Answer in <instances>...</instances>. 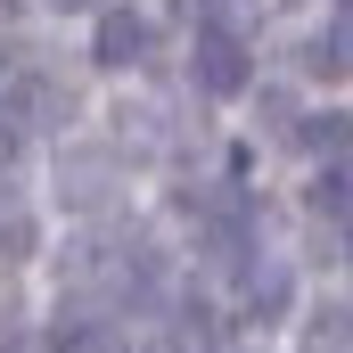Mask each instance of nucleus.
<instances>
[{
	"label": "nucleus",
	"instance_id": "obj_1",
	"mask_svg": "<svg viewBox=\"0 0 353 353\" xmlns=\"http://www.w3.org/2000/svg\"><path fill=\"white\" fill-rule=\"evenodd\" d=\"M239 83H247V41H239L230 25H214V17H205V33H197V90L230 99Z\"/></svg>",
	"mask_w": 353,
	"mask_h": 353
},
{
	"label": "nucleus",
	"instance_id": "obj_7",
	"mask_svg": "<svg viewBox=\"0 0 353 353\" xmlns=\"http://www.w3.org/2000/svg\"><path fill=\"white\" fill-rule=\"evenodd\" d=\"M58 8H83V0H58Z\"/></svg>",
	"mask_w": 353,
	"mask_h": 353
},
{
	"label": "nucleus",
	"instance_id": "obj_4",
	"mask_svg": "<svg viewBox=\"0 0 353 353\" xmlns=\"http://www.w3.org/2000/svg\"><path fill=\"white\" fill-rule=\"evenodd\" d=\"M247 312H255V321H279V312H288V271H279V263L247 271Z\"/></svg>",
	"mask_w": 353,
	"mask_h": 353
},
{
	"label": "nucleus",
	"instance_id": "obj_6",
	"mask_svg": "<svg viewBox=\"0 0 353 353\" xmlns=\"http://www.w3.org/2000/svg\"><path fill=\"white\" fill-rule=\"evenodd\" d=\"M312 58H321V66H329V74H345V25H329V41H321V50H312Z\"/></svg>",
	"mask_w": 353,
	"mask_h": 353
},
{
	"label": "nucleus",
	"instance_id": "obj_3",
	"mask_svg": "<svg viewBox=\"0 0 353 353\" xmlns=\"http://www.w3.org/2000/svg\"><path fill=\"white\" fill-rule=\"evenodd\" d=\"M140 50H148V25H140L132 8H107V17H99V58H107V66H132Z\"/></svg>",
	"mask_w": 353,
	"mask_h": 353
},
{
	"label": "nucleus",
	"instance_id": "obj_2",
	"mask_svg": "<svg viewBox=\"0 0 353 353\" xmlns=\"http://www.w3.org/2000/svg\"><path fill=\"white\" fill-rule=\"evenodd\" d=\"M58 115V83H41V74H17V83H0V132L17 140V132H41Z\"/></svg>",
	"mask_w": 353,
	"mask_h": 353
},
{
	"label": "nucleus",
	"instance_id": "obj_5",
	"mask_svg": "<svg viewBox=\"0 0 353 353\" xmlns=\"http://www.w3.org/2000/svg\"><path fill=\"white\" fill-rule=\"evenodd\" d=\"M321 214H329V222H345V165H329V173H321Z\"/></svg>",
	"mask_w": 353,
	"mask_h": 353
}]
</instances>
